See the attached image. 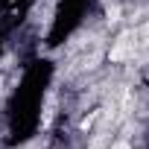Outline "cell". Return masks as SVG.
I'll return each instance as SVG.
<instances>
[{
  "label": "cell",
  "mask_w": 149,
  "mask_h": 149,
  "mask_svg": "<svg viewBox=\"0 0 149 149\" xmlns=\"http://www.w3.org/2000/svg\"><path fill=\"white\" fill-rule=\"evenodd\" d=\"M129 56H132V44H123V41H117V44L108 50V58H111V61H126Z\"/></svg>",
  "instance_id": "cell-1"
},
{
  "label": "cell",
  "mask_w": 149,
  "mask_h": 149,
  "mask_svg": "<svg viewBox=\"0 0 149 149\" xmlns=\"http://www.w3.org/2000/svg\"><path fill=\"white\" fill-rule=\"evenodd\" d=\"M134 41H137V47H149V24H143L134 32Z\"/></svg>",
  "instance_id": "cell-2"
},
{
  "label": "cell",
  "mask_w": 149,
  "mask_h": 149,
  "mask_svg": "<svg viewBox=\"0 0 149 149\" xmlns=\"http://www.w3.org/2000/svg\"><path fill=\"white\" fill-rule=\"evenodd\" d=\"M105 18H108V24H117V21H120V6H108Z\"/></svg>",
  "instance_id": "cell-3"
},
{
  "label": "cell",
  "mask_w": 149,
  "mask_h": 149,
  "mask_svg": "<svg viewBox=\"0 0 149 149\" xmlns=\"http://www.w3.org/2000/svg\"><path fill=\"white\" fill-rule=\"evenodd\" d=\"M97 117H100V114H97V111H94V114H88V117H85V120H82V123H79V129H82V132H88V129H91V126H94V123H97Z\"/></svg>",
  "instance_id": "cell-4"
},
{
  "label": "cell",
  "mask_w": 149,
  "mask_h": 149,
  "mask_svg": "<svg viewBox=\"0 0 149 149\" xmlns=\"http://www.w3.org/2000/svg\"><path fill=\"white\" fill-rule=\"evenodd\" d=\"M114 149H129V143H117V146H114Z\"/></svg>",
  "instance_id": "cell-5"
}]
</instances>
